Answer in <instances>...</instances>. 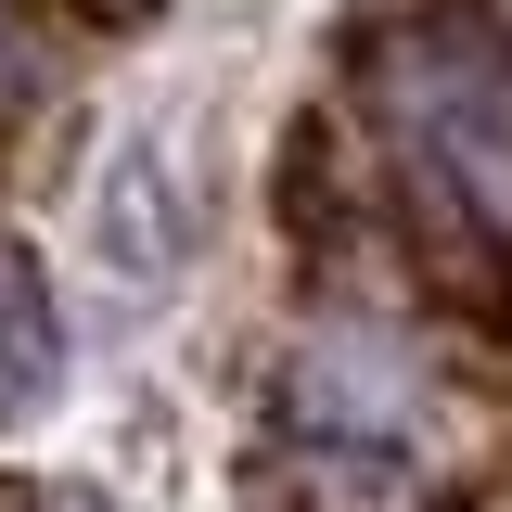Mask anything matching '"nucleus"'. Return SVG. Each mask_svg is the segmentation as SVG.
<instances>
[{
    "label": "nucleus",
    "instance_id": "nucleus-1",
    "mask_svg": "<svg viewBox=\"0 0 512 512\" xmlns=\"http://www.w3.org/2000/svg\"><path fill=\"white\" fill-rule=\"evenodd\" d=\"M77 244H90V269H103L116 295H167L192 269V244H205V167H192V128L167 116V103L103 141L90 205H77Z\"/></svg>",
    "mask_w": 512,
    "mask_h": 512
},
{
    "label": "nucleus",
    "instance_id": "nucleus-4",
    "mask_svg": "<svg viewBox=\"0 0 512 512\" xmlns=\"http://www.w3.org/2000/svg\"><path fill=\"white\" fill-rule=\"evenodd\" d=\"M26 103H39V39L0 13V116H26Z\"/></svg>",
    "mask_w": 512,
    "mask_h": 512
},
{
    "label": "nucleus",
    "instance_id": "nucleus-2",
    "mask_svg": "<svg viewBox=\"0 0 512 512\" xmlns=\"http://www.w3.org/2000/svg\"><path fill=\"white\" fill-rule=\"evenodd\" d=\"M52 372H64V333H52V295H39V256L0 244V423L39 410Z\"/></svg>",
    "mask_w": 512,
    "mask_h": 512
},
{
    "label": "nucleus",
    "instance_id": "nucleus-3",
    "mask_svg": "<svg viewBox=\"0 0 512 512\" xmlns=\"http://www.w3.org/2000/svg\"><path fill=\"white\" fill-rule=\"evenodd\" d=\"M0 512H116V500L77 487V474H0Z\"/></svg>",
    "mask_w": 512,
    "mask_h": 512
},
{
    "label": "nucleus",
    "instance_id": "nucleus-5",
    "mask_svg": "<svg viewBox=\"0 0 512 512\" xmlns=\"http://www.w3.org/2000/svg\"><path fill=\"white\" fill-rule=\"evenodd\" d=\"M474 26H487V52H500V77H512V0H474Z\"/></svg>",
    "mask_w": 512,
    "mask_h": 512
}]
</instances>
